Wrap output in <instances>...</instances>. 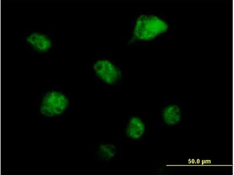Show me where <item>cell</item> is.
I'll use <instances>...</instances> for the list:
<instances>
[{"mask_svg": "<svg viewBox=\"0 0 234 175\" xmlns=\"http://www.w3.org/2000/svg\"><path fill=\"white\" fill-rule=\"evenodd\" d=\"M116 152V148L114 145L102 144L99 147L98 154L101 159L108 160L113 157Z\"/></svg>", "mask_w": 234, "mask_h": 175, "instance_id": "cell-7", "label": "cell"}, {"mask_svg": "<svg viewBox=\"0 0 234 175\" xmlns=\"http://www.w3.org/2000/svg\"><path fill=\"white\" fill-rule=\"evenodd\" d=\"M94 73L104 83L113 85L118 83L122 78L121 70L110 61L106 60L97 61L93 66Z\"/></svg>", "mask_w": 234, "mask_h": 175, "instance_id": "cell-3", "label": "cell"}, {"mask_svg": "<svg viewBox=\"0 0 234 175\" xmlns=\"http://www.w3.org/2000/svg\"><path fill=\"white\" fill-rule=\"evenodd\" d=\"M168 27L167 24L158 17L142 15L137 20L134 33L138 39L149 41L165 32Z\"/></svg>", "mask_w": 234, "mask_h": 175, "instance_id": "cell-1", "label": "cell"}, {"mask_svg": "<svg viewBox=\"0 0 234 175\" xmlns=\"http://www.w3.org/2000/svg\"><path fill=\"white\" fill-rule=\"evenodd\" d=\"M69 104V99L64 94L58 91H50L42 98L40 111L44 116L53 117L64 113Z\"/></svg>", "mask_w": 234, "mask_h": 175, "instance_id": "cell-2", "label": "cell"}, {"mask_svg": "<svg viewBox=\"0 0 234 175\" xmlns=\"http://www.w3.org/2000/svg\"><path fill=\"white\" fill-rule=\"evenodd\" d=\"M27 41L36 50L40 52L47 50L51 46V41L47 36L38 33L31 34L27 38Z\"/></svg>", "mask_w": 234, "mask_h": 175, "instance_id": "cell-5", "label": "cell"}, {"mask_svg": "<svg viewBox=\"0 0 234 175\" xmlns=\"http://www.w3.org/2000/svg\"><path fill=\"white\" fill-rule=\"evenodd\" d=\"M145 130V124L139 117L134 116L130 119L127 126L126 133L130 138L137 140L143 135Z\"/></svg>", "mask_w": 234, "mask_h": 175, "instance_id": "cell-4", "label": "cell"}, {"mask_svg": "<svg viewBox=\"0 0 234 175\" xmlns=\"http://www.w3.org/2000/svg\"><path fill=\"white\" fill-rule=\"evenodd\" d=\"M162 116L164 122L169 125H174L178 123L181 118V112L179 107L175 104L166 106L164 108Z\"/></svg>", "mask_w": 234, "mask_h": 175, "instance_id": "cell-6", "label": "cell"}]
</instances>
